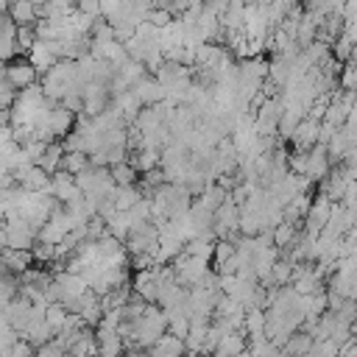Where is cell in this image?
<instances>
[{"instance_id": "obj_27", "label": "cell", "mask_w": 357, "mask_h": 357, "mask_svg": "<svg viewBox=\"0 0 357 357\" xmlns=\"http://www.w3.org/2000/svg\"><path fill=\"white\" fill-rule=\"evenodd\" d=\"M70 354L75 357H98V343H95V329H86L73 346H70Z\"/></svg>"}, {"instance_id": "obj_20", "label": "cell", "mask_w": 357, "mask_h": 357, "mask_svg": "<svg viewBox=\"0 0 357 357\" xmlns=\"http://www.w3.org/2000/svg\"><path fill=\"white\" fill-rule=\"evenodd\" d=\"M8 20L14 25H36V6L28 3V0H14L8 3Z\"/></svg>"}, {"instance_id": "obj_13", "label": "cell", "mask_w": 357, "mask_h": 357, "mask_svg": "<svg viewBox=\"0 0 357 357\" xmlns=\"http://www.w3.org/2000/svg\"><path fill=\"white\" fill-rule=\"evenodd\" d=\"M0 259H3L6 271L20 273V276L33 265V254H31V251H22V248H3V251H0Z\"/></svg>"}, {"instance_id": "obj_11", "label": "cell", "mask_w": 357, "mask_h": 357, "mask_svg": "<svg viewBox=\"0 0 357 357\" xmlns=\"http://www.w3.org/2000/svg\"><path fill=\"white\" fill-rule=\"evenodd\" d=\"M245 349H248L245 332H229V335H223V337L218 340V346L212 349L209 357H237V354L245 351Z\"/></svg>"}, {"instance_id": "obj_31", "label": "cell", "mask_w": 357, "mask_h": 357, "mask_svg": "<svg viewBox=\"0 0 357 357\" xmlns=\"http://www.w3.org/2000/svg\"><path fill=\"white\" fill-rule=\"evenodd\" d=\"M234 243L231 240H215V251H212V262H215V268L220 265V262H226L229 257H234Z\"/></svg>"}, {"instance_id": "obj_22", "label": "cell", "mask_w": 357, "mask_h": 357, "mask_svg": "<svg viewBox=\"0 0 357 357\" xmlns=\"http://www.w3.org/2000/svg\"><path fill=\"white\" fill-rule=\"evenodd\" d=\"M86 167H92V165H89V153H84V151H64V159H61V170H64V173L78 176V173H84Z\"/></svg>"}, {"instance_id": "obj_8", "label": "cell", "mask_w": 357, "mask_h": 357, "mask_svg": "<svg viewBox=\"0 0 357 357\" xmlns=\"http://www.w3.org/2000/svg\"><path fill=\"white\" fill-rule=\"evenodd\" d=\"M332 165H329V156H326V148L324 145H315L310 151V159H307V170H304V178H310L312 184L324 181L329 176Z\"/></svg>"}, {"instance_id": "obj_41", "label": "cell", "mask_w": 357, "mask_h": 357, "mask_svg": "<svg viewBox=\"0 0 357 357\" xmlns=\"http://www.w3.org/2000/svg\"><path fill=\"white\" fill-rule=\"evenodd\" d=\"M28 3H33V6H42V3H47V0H28Z\"/></svg>"}, {"instance_id": "obj_4", "label": "cell", "mask_w": 357, "mask_h": 357, "mask_svg": "<svg viewBox=\"0 0 357 357\" xmlns=\"http://www.w3.org/2000/svg\"><path fill=\"white\" fill-rule=\"evenodd\" d=\"M11 173H14L17 187H22L28 192H47V187H50V176L39 165H20Z\"/></svg>"}, {"instance_id": "obj_17", "label": "cell", "mask_w": 357, "mask_h": 357, "mask_svg": "<svg viewBox=\"0 0 357 357\" xmlns=\"http://www.w3.org/2000/svg\"><path fill=\"white\" fill-rule=\"evenodd\" d=\"M212 251H215V234L206 231V234H198L192 240L184 243V254L187 257H198V259H212Z\"/></svg>"}, {"instance_id": "obj_2", "label": "cell", "mask_w": 357, "mask_h": 357, "mask_svg": "<svg viewBox=\"0 0 357 357\" xmlns=\"http://www.w3.org/2000/svg\"><path fill=\"white\" fill-rule=\"evenodd\" d=\"M47 192H50L61 206H70V204H75V201L84 198V192L75 187V178H73L70 173H64V170H59V173L50 176V187H47Z\"/></svg>"}, {"instance_id": "obj_16", "label": "cell", "mask_w": 357, "mask_h": 357, "mask_svg": "<svg viewBox=\"0 0 357 357\" xmlns=\"http://www.w3.org/2000/svg\"><path fill=\"white\" fill-rule=\"evenodd\" d=\"M61 159H64V142L61 139H53V142H47V148H45V153H42V159L36 162L47 176H53V173H59L61 170Z\"/></svg>"}, {"instance_id": "obj_36", "label": "cell", "mask_w": 357, "mask_h": 357, "mask_svg": "<svg viewBox=\"0 0 357 357\" xmlns=\"http://www.w3.org/2000/svg\"><path fill=\"white\" fill-rule=\"evenodd\" d=\"M64 354H67V351H64V346H61L56 337L36 349V357H64Z\"/></svg>"}, {"instance_id": "obj_26", "label": "cell", "mask_w": 357, "mask_h": 357, "mask_svg": "<svg viewBox=\"0 0 357 357\" xmlns=\"http://www.w3.org/2000/svg\"><path fill=\"white\" fill-rule=\"evenodd\" d=\"M226 198H229V192H226L223 187H218L215 181H212V184H206V190L198 195V201H201L206 209H212V212H218V209L223 206V201H226Z\"/></svg>"}, {"instance_id": "obj_40", "label": "cell", "mask_w": 357, "mask_h": 357, "mask_svg": "<svg viewBox=\"0 0 357 357\" xmlns=\"http://www.w3.org/2000/svg\"><path fill=\"white\" fill-rule=\"evenodd\" d=\"M349 64H354V67H357V45H354V50H351V59H349Z\"/></svg>"}, {"instance_id": "obj_10", "label": "cell", "mask_w": 357, "mask_h": 357, "mask_svg": "<svg viewBox=\"0 0 357 357\" xmlns=\"http://www.w3.org/2000/svg\"><path fill=\"white\" fill-rule=\"evenodd\" d=\"M131 89H134V95L139 98L142 106H156V103L165 100V89H162V84H159L153 75H145V78H142L139 84H134Z\"/></svg>"}, {"instance_id": "obj_21", "label": "cell", "mask_w": 357, "mask_h": 357, "mask_svg": "<svg viewBox=\"0 0 357 357\" xmlns=\"http://www.w3.org/2000/svg\"><path fill=\"white\" fill-rule=\"evenodd\" d=\"M109 173H112V181H114V187H134L137 181H139V173L134 170V165L126 159V162H120V165H112L109 167Z\"/></svg>"}, {"instance_id": "obj_24", "label": "cell", "mask_w": 357, "mask_h": 357, "mask_svg": "<svg viewBox=\"0 0 357 357\" xmlns=\"http://www.w3.org/2000/svg\"><path fill=\"white\" fill-rule=\"evenodd\" d=\"M112 198H114L117 212H128V209L142 198V192H139V187H137V184H134V187H114Z\"/></svg>"}, {"instance_id": "obj_9", "label": "cell", "mask_w": 357, "mask_h": 357, "mask_svg": "<svg viewBox=\"0 0 357 357\" xmlns=\"http://www.w3.org/2000/svg\"><path fill=\"white\" fill-rule=\"evenodd\" d=\"M284 103V109H282V117H279V128H276V134L282 137V139H290L293 137V131L298 128V123L307 117V112L298 106V103H293V100H282Z\"/></svg>"}, {"instance_id": "obj_1", "label": "cell", "mask_w": 357, "mask_h": 357, "mask_svg": "<svg viewBox=\"0 0 357 357\" xmlns=\"http://www.w3.org/2000/svg\"><path fill=\"white\" fill-rule=\"evenodd\" d=\"M3 231H6V248H22V251H31L33 243H36V229H33L20 212L6 215V220H3Z\"/></svg>"}, {"instance_id": "obj_28", "label": "cell", "mask_w": 357, "mask_h": 357, "mask_svg": "<svg viewBox=\"0 0 357 357\" xmlns=\"http://www.w3.org/2000/svg\"><path fill=\"white\" fill-rule=\"evenodd\" d=\"M67 318H70V312H67V307H64V304H59V301L47 304V310H45V324L53 329V335L67 324Z\"/></svg>"}, {"instance_id": "obj_14", "label": "cell", "mask_w": 357, "mask_h": 357, "mask_svg": "<svg viewBox=\"0 0 357 357\" xmlns=\"http://www.w3.org/2000/svg\"><path fill=\"white\" fill-rule=\"evenodd\" d=\"M148 357H184V340L165 332L151 349H148Z\"/></svg>"}, {"instance_id": "obj_37", "label": "cell", "mask_w": 357, "mask_h": 357, "mask_svg": "<svg viewBox=\"0 0 357 357\" xmlns=\"http://www.w3.org/2000/svg\"><path fill=\"white\" fill-rule=\"evenodd\" d=\"M215 271H218V276H237V271H240V257H237V251H234V257H229L226 262H220Z\"/></svg>"}, {"instance_id": "obj_34", "label": "cell", "mask_w": 357, "mask_h": 357, "mask_svg": "<svg viewBox=\"0 0 357 357\" xmlns=\"http://www.w3.org/2000/svg\"><path fill=\"white\" fill-rule=\"evenodd\" d=\"M310 357H337V343L335 340H315L310 349Z\"/></svg>"}, {"instance_id": "obj_7", "label": "cell", "mask_w": 357, "mask_h": 357, "mask_svg": "<svg viewBox=\"0 0 357 357\" xmlns=\"http://www.w3.org/2000/svg\"><path fill=\"white\" fill-rule=\"evenodd\" d=\"M318 128H321V123H318V120L304 117V120L298 123V128L293 131V137H290L293 151H312V148L318 145Z\"/></svg>"}, {"instance_id": "obj_30", "label": "cell", "mask_w": 357, "mask_h": 357, "mask_svg": "<svg viewBox=\"0 0 357 357\" xmlns=\"http://www.w3.org/2000/svg\"><path fill=\"white\" fill-rule=\"evenodd\" d=\"M17 100V89L6 81V70L0 67V109H11Z\"/></svg>"}, {"instance_id": "obj_32", "label": "cell", "mask_w": 357, "mask_h": 357, "mask_svg": "<svg viewBox=\"0 0 357 357\" xmlns=\"http://www.w3.org/2000/svg\"><path fill=\"white\" fill-rule=\"evenodd\" d=\"M167 332L184 340L187 332H190V318H187V315H173V318H167Z\"/></svg>"}, {"instance_id": "obj_25", "label": "cell", "mask_w": 357, "mask_h": 357, "mask_svg": "<svg viewBox=\"0 0 357 357\" xmlns=\"http://www.w3.org/2000/svg\"><path fill=\"white\" fill-rule=\"evenodd\" d=\"M296 234H298V229L293 226V223H279L273 231H271V240H273V248H279V251H284V248H290L293 243H296Z\"/></svg>"}, {"instance_id": "obj_5", "label": "cell", "mask_w": 357, "mask_h": 357, "mask_svg": "<svg viewBox=\"0 0 357 357\" xmlns=\"http://www.w3.org/2000/svg\"><path fill=\"white\" fill-rule=\"evenodd\" d=\"M351 226H354V212L346 209V206H340L335 201L332 204V212H329V220H326V226H324L321 234H326V237H346L351 231Z\"/></svg>"}, {"instance_id": "obj_18", "label": "cell", "mask_w": 357, "mask_h": 357, "mask_svg": "<svg viewBox=\"0 0 357 357\" xmlns=\"http://www.w3.org/2000/svg\"><path fill=\"white\" fill-rule=\"evenodd\" d=\"M312 335L310 332H304V329H296L290 337H287V343L282 346V354L284 357H304V354H310V349H312Z\"/></svg>"}, {"instance_id": "obj_35", "label": "cell", "mask_w": 357, "mask_h": 357, "mask_svg": "<svg viewBox=\"0 0 357 357\" xmlns=\"http://www.w3.org/2000/svg\"><path fill=\"white\" fill-rule=\"evenodd\" d=\"M148 22H151L156 31H162L165 25L173 22V14H170L167 8H151V11H148Z\"/></svg>"}, {"instance_id": "obj_38", "label": "cell", "mask_w": 357, "mask_h": 357, "mask_svg": "<svg viewBox=\"0 0 357 357\" xmlns=\"http://www.w3.org/2000/svg\"><path fill=\"white\" fill-rule=\"evenodd\" d=\"M17 340H20V332H17V329H11V326H3V329H0V351L11 349Z\"/></svg>"}, {"instance_id": "obj_6", "label": "cell", "mask_w": 357, "mask_h": 357, "mask_svg": "<svg viewBox=\"0 0 357 357\" xmlns=\"http://www.w3.org/2000/svg\"><path fill=\"white\" fill-rule=\"evenodd\" d=\"M131 290H134V296H139L142 301L156 304V298H159L156 265H153V268H145V271H137V273H134V279H131Z\"/></svg>"}, {"instance_id": "obj_42", "label": "cell", "mask_w": 357, "mask_h": 357, "mask_svg": "<svg viewBox=\"0 0 357 357\" xmlns=\"http://www.w3.org/2000/svg\"><path fill=\"white\" fill-rule=\"evenodd\" d=\"M254 3H257V6H268L271 0H254Z\"/></svg>"}, {"instance_id": "obj_15", "label": "cell", "mask_w": 357, "mask_h": 357, "mask_svg": "<svg viewBox=\"0 0 357 357\" xmlns=\"http://www.w3.org/2000/svg\"><path fill=\"white\" fill-rule=\"evenodd\" d=\"M265 324H268L265 310H259V307H248V310H245V318H243V332H245V337H248V340L265 337Z\"/></svg>"}, {"instance_id": "obj_33", "label": "cell", "mask_w": 357, "mask_h": 357, "mask_svg": "<svg viewBox=\"0 0 357 357\" xmlns=\"http://www.w3.org/2000/svg\"><path fill=\"white\" fill-rule=\"evenodd\" d=\"M0 357H36V349L28 343V340H17L11 349H6V351H0Z\"/></svg>"}, {"instance_id": "obj_3", "label": "cell", "mask_w": 357, "mask_h": 357, "mask_svg": "<svg viewBox=\"0 0 357 357\" xmlns=\"http://www.w3.org/2000/svg\"><path fill=\"white\" fill-rule=\"evenodd\" d=\"M6 81L17 89V92H22V89H28V86H33L36 84V78H39V73L31 67V61L28 59H11V61H6Z\"/></svg>"}, {"instance_id": "obj_12", "label": "cell", "mask_w": 357, "mask_h": 357, "mask_svg": "<svg viewBox=\"0 0 357 357\" xmlns=\"http://www.w3.org/2000/svg\"><path fill=\"white\" fill-rule=\"evenodd\" d=\"M28 61H31V67L39 73V75H45L50 67H56V56H53V50L47 47V42H42V39H36L33 42V47L28 50Z\"/></svg>"}, {"instance_id": "obj_39", "label": "cell", "mask_w": 357, "mask_h": 357, "mask_svg": "<svg viewBox=\"0 0 357 357\" xmlns=\"http://www.w3.org/2000/svg\"><path fill=\"white\" fill-rule=\"evenodd\" d=\"M337 357H357V335H351L337 346Z\"/></svg>"}, {"instance_id": "obj_19", "label": "cell", "mask_w": 357, "mask_h": 357, "mask_svg": "<svg viewBox=\"0 0 357 357\" xmlns=\"http://www.w3.org/2000/svg\"><path fill=\"white\" fill-rule=\"evenodd\" d=\"M128 162L134 165V170L142 176V173H148V170H153V167H159V151L156 148H137V151H128Z\"/></svg>"}, {"instance_id": "obj_23", "label": "cell", "mask_w": 357, "mask_h": 357, "mask_svg": "<svg viewBox=\"0 0 357 357\" xmlns=\"http://www.w3.org/2000/svg\"><path fill=\"white\" fill-rule=\"evenodd\" d=\"M106 231H109L112 237H117L120 243H126L128 234H131V218H128V212H114V215L106 220Z\"/></svg>"}, {"instance_id": "obj_29", "label": "cell", "mask_w": 357, "mask_h": 357, "mask_svg": "<svg viewBox=\"0 0 357 357\" xmlns=\"http://www.w3.org/2000/svg\"><path fill=\"white\" fill-rule=\"evenodd\" d=\"M14 42H17V53H28V50L33 47V42H36V31H33V25H17V36H14Z\"/></svg>"}]
</instances>
